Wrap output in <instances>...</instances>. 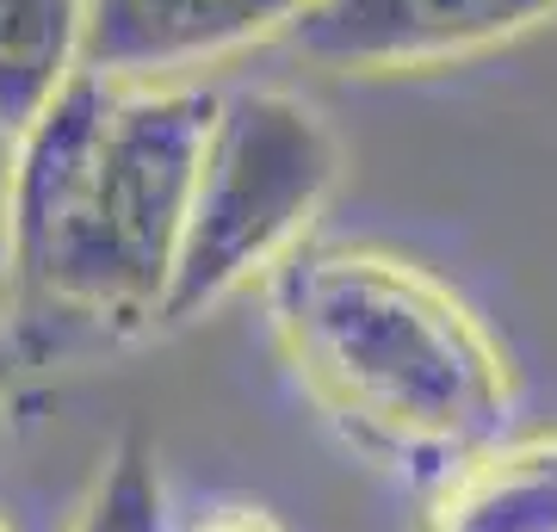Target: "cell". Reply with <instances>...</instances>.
Wrapping results in <instances>:
<instances>
[{"mask_svg":"<svg viewBox=\"0 0 557 532\" xmlns=\"http://www.w3.org/2000/svg\"><path fill=\"white\" fill-rule=\"evenodd\" d=\"M335 186L341 143L310 99L285 87L223 94L161 329H186L255 285L267 292L278 267H292L310 248V230L329 211Z\"/></svg>","mask_w":557,"mask_h":532,"instance_id":"3","label":"cell"},{"mask_svg":"<svg viewBox=\"0 0 557 532\" xmlns=\"http://www.w3.org/2000/svg\"><path fill=\"white\" fill-rule=\"evenodd\" d=\"M186 532H278V520L260 508H218V514H199Z\"/></svg>","mask_w":557,"mask_h":532,"instance_id":"9","label":"cell"},{"mask_svg":"<svg viewBox=\"0 0 557 532\" xmlns=\"http://www.w3.org/2000/svg\"><path fill=\"white\" fill-rule=\"evenodd\" d=\"M421 532H557V428L508 434L440 477Z\"/></svg>","mask_w":557,"mask_h":532,"instance_id":"6","label":"cell"},{"mask_svg":"<svg viewBox=\"0 0 557 532\" xmlns=\"http://www.w3.org/2000/svg\"><path fill=\"white\" fill-rule=\"evenodd\" d=\"M0 532H7V520H0Z\"/></svg>","mask_w":557,"mask_h":532,"instance_id":"12","label":"cell"},{"mask_svg":"<svg viewBox=\"0 0 557 532\" xmlns=\"http://www.w3.org/2000/svg\"><path fill=\"white\" fill-rule=\"evenodd\" d=\"M260 297L298 391L372 465L434 490L508 440V354L428 267L366 242L304 248Z\"/></svg>","mask_w":557,"mask_h":532,"instance_id":"2","label":"cell"},{"mask_svg":"<svg viewBox=\"0 0 557 532\" xmlns=\"http://www.w3.org/2000/svg\"><path fill=\"white\" fill-rule=\"evenodd\" d=\"M87 75V0H0V131L20 143Z\"/></svg>","mask_w":557,"mask_h":532,"instance_id":"7","label":"cell"},{"mask_svg":"<svg viewBox=\"0 0 557 532\" xmlns=\"http://www.w3.org/2000/svg\"><path fill=\"white\" fill-rule=\"evenodd\" d=\"M317 0H87V75L205 81V69L292 38Z\"/></svg>","mask_w":557,"mask_h":532,"instance_id":"5","label":"cell"},{"mask_svg":"<svg viewBox=\"0 0 557 532\" xmlns=\"http://www.w3.org/2000/svg\"><path fill=\"white\" fill-rule=\"evenodd\" d=\"M69 532H168V495H161L149 446H119L87 483Z\"/></svg>","mask_w":557,"mask_h":532,"instance_id":"8","label":"cell"},{"mask_svg":"<svg viewBox=\"0 0 557 532\" xmlns=\"http://www.w3.org/2000/svg\"><path fill=\"white\" fill-rule=\"evenodd\" d=\"M557 25V0H317L292 50L329 75H428Z\"/></svg>","mask_w":557,"mask_h":532,"instance_id":"4","label":"cell"},{"mask_svg":"<svg viewBox=\"0 0 557 532\" xmlns=\"http://www.w3.org/2000/svg\"><path fill=\"white\" fill-rule=\"evenodd\" d=\"M0 354H7V322H0Z\"/></svg>","mask_w":557,"mask_h":532,"instance_id":"11","label":"cell"},{"mask_svg":"<svg viewBox=\"0 0 557 532\" xmlns=\"http://www.w3.org/2000/svg\"><path fill=\"white\" fill-rule=\"evenodd\" d=\"M205 81L75 75L20 143L7 198V341L69 354L156 335L218 131Z\"/></svg>","mask_w":557,"mask_h":532,"instance_id":"1","label":"cell"},{"mask_svg":"<svg viewBox=\"0 0 557 532\" xmlns=\"http://www.w3.org/2000/svg\"><path fill=\"white\" fill-rule=\"evenodd\" d=\"M7 198H13V137L0 131V310H7Z\"/></svg>","mask_w":557,"mask_h":532,"instance_id":"10","label":"cell"}]
</instances>
